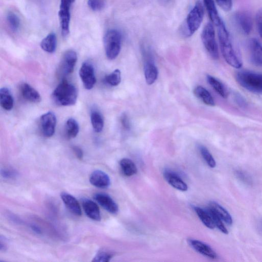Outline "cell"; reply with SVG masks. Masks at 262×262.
I'll list each match as a JSON object with an SVG mask.
<instances>
[{"instance_id": "1", "label": "cell", "mask_w": 262, "mask_h": 262, "mask_svg": "<svg viewBox=\"0 0 262 262\" xmlns=\"http://www.w3.org/2000/svg\"><path fill=\"white\" fill-rule=\"evenodd\" d=\"M215 26L221 53L225 60L233 68H241L242 67V61L239 53L234 45L224 21L222 20Z\"/></svg>"}, {"instance_id": "2", "label": "cell", "mask_w": 262, "mask_h": 262, "mask_svg": "<svg viewBox=\"0 0 262 262\" xmlns=\"http://www.w3.org/2000/svg\"><path fill=\"white\" fill-rule=\"evenodd\" d=\"M54 101L61 106H70L75 104L77 98L76 86L66 79H63L52 93Z\"/></svg>"}, {"instance_id": "3", "label": "cell", "mask_w": 262, "mask_h": 262, "mask_svg": "<svg viewBox=\"0 0 262 262\" xmlns=\"http://www.w3.org/2000/svg\"><path fill=\"white\" fill-rule=\"evenodd\" d=\"M235 78L238 84L246 90L262 95V74L241 71L236 73Z\"/></svg>"}, {"instance_id": "4", "label": "cell", "mask_w": 262, "mask_h": 262, "mask_svg": "<svg viewBox=\"0 0 262 262\" xmlns=\"http://www.w3.org/2000/svg\"><path fill=\"white\" fill-rule=\"evenodd\" d=\"M122 36L116 29L107 31L103 37V44L105 55L110 60L115 59L121 50Z\"/></svg>"}, {"instance_id": "5", "label": "cell", "mask_w": 262, "mask_h": 262, "mask_svg": "<svg viewBox=\"0 0 262 262\" xmlns=\"http://www.w3.org/2000/svg\"><path fill=\"white\" fill-rule=\"evenodd\" d=\"M204 7L200 1H197L189 12L186 20L187 36H191L200 28L204 17Z\"/></svg>"}, {"instance_id": "6", "label": "cell", "mask_w": 262, "mask_h": 262, "mask_svg": "<svg viewBox=\"0 0 262 262\" xmlns=\"http://www.w3.org/2000/svg\"><path fill=\"white\" fill-rule=\"evenodd\" d=\"M201 39L209 55L213 59H217L219 57L218 47L215 39L214 27L211 23H208L204 27L201 34Z\"/></svg>"}, {"instance_id": "7", "label": "cell", "mask_w": 262, "mask_h": 262, "mask_svg": "<svg viewBox=\"0 0 262 262\" xmlns=\"http://www.w3.org/2000/svg\"><path fill=\"white\" fill-rule=\"evenodd\" d=\"M75 0H60L58 16L62 35L66 37L70 32V9Z\"/></svg>"}, {"instance_id": "8", "label": "cell", "mask_w": 262, "mask_h": 262, "mask_svg": "<svg viewBox=\"0 0 262 262\" xmlns=\"http://www.w3.org/2000/svg\"><path fill=\"white\" fill-rule=\"evenodd\" d=\"M233 23L243 34L249 35L252 29L253 21L250 14L246 11L236 12L233 15Z\"/></svg>"}, {"instance_id": "9", "label": "cell", "mask_w": 262, "mask_h": 262, "mask_svg": "<svg viewBox=\"0 0 262 262\" xmlns=\"http://www.w3.org/2000/svg\"><path fill=\"white\" fill-rule=\"evenodd\" d=\"M77 60L76 52L72 50L65 52L59 64V72L63 76H67L73 72Z\"/></svg>"}, {"instance_id": "10", "label": "cell", "mask_w": 262, "mask_h": 262, "mask_svg": "<svg viewBox=\"0 0 262 262\" xmlns=\"http://www.w3.org/2000/svg\"><path fill=\"white\" fill-rule=\"evenodd\" d=\"M145 62L144 73L146 83L148 85L153 84L157 79L158 71L154 64L150 53L148 50L144 51Z\"/></svg>"}, {"instance_id": "11", "label": "cell", "mask_w": 262, "mask_h": 262, "mask_svg": "<svg viewBox=\"0 0 262 262\" xmlns=\"http://www.w3.org/2000/svg\"><path fill=\"white\" fill-rule=\"evenodd\" d=\"M79 76L84 87L86 90L92 89L96 81L94 69L93 65L89 62H84L79 70Z\"/></svg>"}, {"instance_id": "12", "label": "cell", "mask_w": 262, "mask_h": 262, "mask_svg": "<svg viewBox=\"0 0 262 262\" xmlns=\"http://www.w3.org/2000/svg\"><path fill=\"white\" fill-rule=\"evenodd\" d=\"M56 117L54 113L51 112L43 114L40 118V125L41 132L44 136H52L55 130Z\"/></svg>"}, {"instance_id": "13", "label": "cell", "mask_w": 262, "mask_h": 262, "mask_svg": "<svg viewBox=\"0 0 262 262\" xmlns=\"http://www.w3.org/2000/svg\"><path fill=\"white\" fill-rule=\"evenodd\" d=\"M250 59L254 65L262 67V45L255 38H252L248 43Z\"/></svg>"}, {"instance_id": "14", "label": "cell", "mask_w": 262, "mask_h": 262, "mask_svg": "<svg viewBox=\"0 0 262 262\" xmlns=\"http://www.w3.org/2000/svg\"><path fill=\"white\" fill-rule=\"evenodd\" d=\"M189 245L196 252L211 259H216L217 253L207 244L200 241L194 239L188 240Z\"/></svg>"}, {"instance_id": "15", "label": "cell", "mask_w": 262, "mask_h": 262, "mask_svg": "<svg viewBox=\"0 0 262 262\" xmlns=\"http://www.w3.org/2000/svg\"><path fill=\"white\" fill-rule=\"evenodd\" d=\"M94 198L104 209L110 213L115 214L118 212V206L110 195L103 193H98L94 195Z\"/></svg>"}, {"instance_id": "16", "label": "cell", "mask_w": 262, "mask_h": 262, "mask_svg": "<svg viewBox=\"0 0 262 262\" xmlns=\"http://www.w3.org/2000/svg\"><path fill=\"white\" fill-rule=\"evenodd\" d=\"M89 180L92 185L100 188H107L111 184L109 176L100 170L94 171L91 174Z\"/></svg>"}, {"instance_id": "17", "label": "cell", "mask_w": 262, "mask_h": 262, "mask_svg": "<svg viewBox=\"0 0 262 262\" xmlns=\"http://www.w3.org/2000/svg\"><path fill=\"white\" fill-rule=\"evenodd\" d=\"M83 209L86 215L93 220L99 221L101 220L99 207L94 201L84 198L82 200Z\"/></svg>"}, {"instance_id": "18", "label": "cell", "mask_w": 262, "mask_h": 262, "mask_svg": "<svg viewBox=\"0 0 262 262\" xmlns=\"http://www.w3.org/2000/svg\"><path fill=\"white\" fill-rule=\"evenodd\" d=\"M164 177L167 182L174 188L182 191L187 190V185L176 172L166 170L164 172Z\"/></svg>"}, {"instance_id": "19", "label": "cell", "mask_w": 262, "mask_h": 262, "mask_svg": "<svg viewBox=\"0 0 262 262\" xmlns=\"http://www.w3.org/2000/svg\"><path fill=\"white\" fill-rule=\"evenodd\" d=\"M60 197L64 205L71 212L77 216L81 215V207L74 196L67 192H62L60 194Z\"/></svg>"}, {"instance_id": "20", "label": "cell", "mask_w": 262, "mask_h": 262, "mask_svg": "<svg viewBox=\"0 0 262 262\" xmlns=\"http://www.w3.org/2000/svg\"><path fill=\"white\" fill-rule=\"evenodd\" d=\"M19 89L21 96L26 100L34 103H38L41 101L39 93L29 84L22 83Z\"/></svg>"}, {"instance_id": "21", "label": "cell", "mask_w": 262, "mask_h": 262, "mask_svg": "<svg viewBox=\"0 0 262 262\" xmlns=\"http://www.w3.org/2000/svg\"><path fill=\"white\" fill-rule=\"evenodd\" d=\"M209 207L226 224L229 225H232L233 220L231 215L221 205L216 202L211 201L209 203Z\"/></svg>"}, {"instance_id": "22", "label": "cell", "mask_w": 262, "mask_h": 262, "mask_svg": "<svg viewBox=\"0 0 262 262\" xmlns=\"http://www.w3.org/2000/svg\"><path fill=\"white\" fill-rule=\"evenodd\" d=\"M193 93L197 98L206 105L211 106L215 105L213 98L209 92L205 88L198 85L194 88Z\"/></svg>"}, {"instance_id": "23", "label": "cell", "mask_w": 262, "mask_h": 262, "mask_svg": "<svg viewBox=\"0 0 262 262\" xmlns=\"http://www.w3.org/2000/svg\"><path fill=\"white\" fill-rule=\"evenodd\" d=\"M41 49L45 52L54 53L57 47V37L56 34L51 32L48 34L40 42Z\"/></svg>"}, {"instance_id": "24", "label": "cell", "mask_w": 262, "mask_h": 262, "mask_svg": "<svg viewBox=\"0 0 262 262\" xmlns=\"http://www.w3.org/2000/svg\"><path fill=\"white\" fill-rule=\"evenodd\" d=\"M0 103L2 107L6 111H10L14 105V100L10 90L7 88L0 90Z\"/></svg>"}, {"instance_id": "25", "label": "cell", "mask_w": 262, "mask_h": 262, "mask_svg": "<svg viewBox=\"0 0 262 262\" xmlns=\"http://www.w3.org/2000/svg\"><path fill=\"white\" fill-rule=\"evenodd\" d=\"M209 17L212 23L216 26L222 20L213 0H203Z\"/></svg>"}, {"instance_id": "26", "label": "cell", "mask_w": 262, "mask_h": 262, "mask_svg": "<svg viewBox=\"0 0 262 262\" xmlns=\"http://www.w3.org/2000/svg\"><path fill=\"white\" fill-rule=\"evenodd\" d=\"M206 78L209 84L219 95L224 98L227 97L228 90L221 81L210 75H207Z\"/></svg>"}, {"instance_id": "27", "label": "cell", "mask_w": 262, "mask_h": 262, "mask_svg": "<svg viewBox=\"0 0 262 262\" xmlns=\"http://www.w3.org/2000/svg\"><path fill=\"white\" fill-rule=\"evenodd\" d=\"M193 209L199 218L206 227L210 229L215 228V226L207 209H204L198 206H194Z\"/></svg>"}, {"instance_id": "28", "label": "cell", "mask_w": 262, "mask_h": 262, "mask_svg": "<svg viewBox=\"0 0 262 262\" xmlns=\"http://www.w3.org/2000/svg\"><path fill=\"white\" fill-rule=\"evenodd\" d=\"M119 164L122 171L125 176L130 177L137 173V166L130 159L128 158L122 159Z\"/></svg>"}, {"instance_id": "29", "label": "cell", "mask_w": 262, "mask_h": 262, "mask_svg": "<svg viewBox=\"0 0 262 262\" xmlns=\"http://www.w3.org/2000/svg\"><path fill=\"white\" fill-rule=\"evenodd\" d=\"M91 121L93 128L97 133L101 132L104 126V120L101 114L97 110L91 112Z\"/></svg>"}, {"instance_id": "30", "label": "cell", "mask_w": 262, "mask_h": 262, "mask_svg": "<svg viewBox=\"0 0 262 262\" xmlns=\"http://www.w3.org/2000/svg\"><path fill=\"white\" fill-rule=\"evenodd\" d=\"M79 125L76 120L69 118L66 122V133L69 138H74L77 136L79 132Z\"/></svg>"}, {"instance_id": "31", "label": "cell", "mask_w": 262, "mask_h": 262, "mask_svg": "<svg viewBox=\"0 0 262 262\" xmlns=\"http://www.w3.org/2000/svg\"><path fill=\"white\" fill-rule=\"evenodd\" d=\"M6 21L10 28L13 31H17L20 25V19L18 16L13 12H9L6 16Z\"/></svg>"}, {"instance_id": "32", "label": "cell", "mask_w": 262, "mask_h": 262, "mask_svg": "<svg viewBox=\"0 0 262 262\" xmlns=\"http://www.w3.org/2000/svg\"><path fill=\"white\" fill-rule=\"evenodd\" d=\"M121 72L119 69H116L111 73L105 77L106 83L111 86H117L121 82Z\"/></svg>"}, {"instance_id": "33", "label": "cell", "mask_w": 262, "mask_h": 262, "mask_svg": "<svg viewBox=\"0 0 262 262\" xmlns=\"http://www.w3.org/2000/svg\"><path fill=\"white\" fill-rule=\"evenodd\" d=\"M200 152L207 165L211 168L216 166V162L208 149L203 145L199 146Z\"/></svg>"}, {"instance_id": "34", "label": "cell", "mask_w": 262, "mask_h": 262, "mask_svg": "<svg viewBox=\"0 0 262 262\" xmlns=\"http://www.w3.org/2000/svg\"><path fill=\"white\" fill-rule=\"evenodd\" d=\"M207 209L211 216L215 226L223 233L228 234V231L223 224V221L209 207Z\"/></svg>"}, {"instance_id": "35", "label": "cell", "mask_w": 262, "mask_h": 262, "mask_svg": "<svg viewBox=\"0 0 262 262\" xmlns=\"http://www.w3.org/2000/svg\"><path fill=\"white\" fill-rule=\"evenodd\" d=\"M113 254L110 252L101 251L99 252L93 258L92 261L94 262H107L109 261Z\"/></svg>"}, {"instance_id": "36", "label": "cell", "mask_w": 262, "mask_h": 262, "mask_svg": "<svg viewBox=\"0 0 262 262\" xmlns=\"http://www.w3.org/2000/svg\"><path fill=\"white\" fill-rule=\"evenodd\" d=\"M88 5L94 11L101 10L105 6V0H88Z\"/></svg>"}, {"instance_id": "37", "label": "cell", "mask_w": 262, "mask_h": 262, "mask_svg": "<svg viewBox=\"0 0 262 262\" xmlns=\"http://www.w3.org/2000/svg\"><path fill=\"white\" fill-rule=\"evenodd\" d=\"M235 176L240 181L247 185H251L252 183V181L250 176L241 170H236L234 172Z\"/></svg>"}, {"instance_id": "38", "label": "cell", "mask_w": 262, "mask_h": 262, "mask_svg": "<svg viewBox=\"0 0 262 262\" xmlns=\"http://www.w3.org/2000/svg\"><path fill=\"white\" fill-rule=\"evenodd\" d=\"M255 21L257 31L262 38V8L259 9L256 13Z\"/></svg>"}, {"instance_id": "39", "label": "cell", "mask_w": 262, "mask_h": 262, "mask_svg": "<svg viewBox=\"0 0 262 262\" xmlns=\"http://www.w3.org/2000/svg\"><path fill=\"white\" fill-rule=\"evenodd\" d=\"M219 6L224 11H229L232 7V0H215Z\"/></svg>"}, {"instance_id": "40", "label": "cell", "mask_w": 262, "mask_h": 262, "mask_svg": "<svg viewBox=\"0 0 262 262\" xmlns=\"http://www.w3.org/2000/svg\"><path fill=\"white\" fill-rule=\"evenodd\" d=\"M1 175L5 178L11 179L15 177L17 173L14 170L5 168L1 170Z\"/></svg>"}, {"instance_id": "41", "label": "cell", "mask_w": 262, "mask_h": 262, "mask_svg": "<svg viewBox=\"0 0 262 262\" xmlns=\"http://www.w3.org/2000/svg\"><path fill=\"white\" fill-rule=\"evenodd\" d=\"M72 148L76 157L79 160H82L83 157V152L81 148L77 146H73Z\"/></svg>"}, {"instance_id": "42", "label": "cell", "mask_w": 262, "mask_h": 262, "mask_svg": "<svg viewBox=\"0 0 262 262\" xmlns=\"http://www.w3.org/2000/svg\"><path fill=\"white\" fill-rule=\"evenodd\" d=\"M121 123L122 126L126 129L130 128V123L127 116L125 114H123L121 118Z\"/></svg>"}, {"instance_id": "43", "label": "cell", "mask_w": 262, "mask_h": 262, "mask_svg": "<svg viewBox=\"0 0 262 262\" xmlns=\"http://www.w3.org/2000/svg\"><path fill=\"white\" fill-rule=\"evenodd\" d=\"M31 229L36 233H38V234H40L41 232V230L40 229V228L35 226V225H31Z\"/></svg>"}, {"instance_id": "44", "label": "cell", "mask_w": 262, "mask_h": 262, "mask_svg": "<svg viewBox=\"0 0 262 262\" xmlns=\"http://www.w3.org/2000/svg\"><path fill=\"white\" fill-rule=\"evenodd\" d=\"M7 249V246L6 245L2 243V242L1 241V244H0V249L1 251H5Z\"/></svg>"}, {"instance_id": "45", "label": "cell", "mask_w": 262, "mask_h": 262, "mask_svg": "<svg viewBox=\"0 0 262 262\" xmlns=\"http://www.w3.org/2000/svg\"><path fill=\"white\" fill-rule=\"evenodd\" d=\"M260 228L262 230V222L260 223Z\"/></svg>"}]
</instances>
